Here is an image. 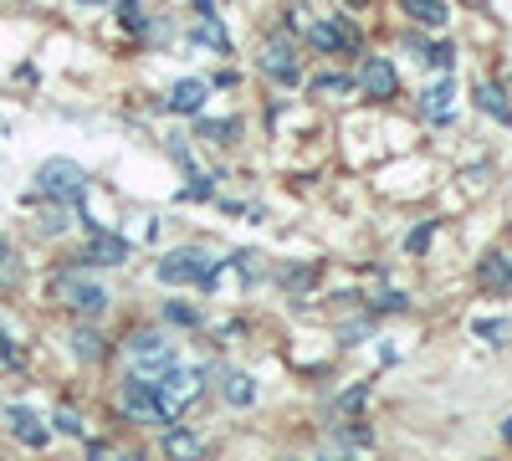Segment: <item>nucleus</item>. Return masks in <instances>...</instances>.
<instances>
[{"instance_id": "obj_1", "label": "nucleus", "mask_w": 512, "mask_h": 461, "mask_svg": "<svg viewBox=\"0 0 512 461\" xmlns=\"http://www.w3.org/2000/svg\"><path fill=\"white\" fill-rule=\"evenodd\" d=\"M36 190L52 205H82L88 200V170H82L77 159H47L36 170Z\"/></svg>"}, {"instance_id": "obj_2", "label": "nucleus", "mask_w": 512, "mask_h": 461, "mask_svg": "<svg viewBox=\"0 0 512 461\" xmlns=\"http://www.w3.org/2000/svg\"><path fill=\"white\" fill-rule=\"evenodd\" d=\"M216 257H210L205 246H180V251H169V257L159 262V282L169 287H185V282H216Z\"/></svg>"}, {"instance_id": "obj_3", "label": "nucleus", "mask_w": 512, "mask_h": 461, "mask_svg": "<svg viewBox=\"0 0 512 461\" xmlns=\"http://www.w3.org/2000/svg\"><path fill=\"white\" fill-rule=\"evenodd\" d=\"M123 415H134V421H149V426H175V415H169L164 405H159V395H154V380L149 374H134V380L123 385Z\"/></svg>"}, {"instance_id": "obj_4", "label": "nucleus", "mask_w": 512, "mask_h": 461, "mask_svg": "<svg viewBox=\"0 0 512 461\" xmlns=\"http://www.w3.org/2000/svg\"><path fill=\"white\" fill-rule=\"evenodd\" d=\"M200 385H205L200 369H164L159 380H154V395H159V405H164L169 415H180V410L200 395Z\"/></svg>"}, {"instance_id": "obj_5", "label": "nucleus", "mask_w": 512, "mask_h": 461, "mask_svg": "<svg viewBox=\"0 0 512 461\" xmlns=\"http://www.w3.org/2000/svg\"><path fill=\"white\" fill-rule=\"evenodd\" d=\"M128 354H134V369H139V374L175 369V344L159 339V333H134V339H128Z\"/></svg>"}, {"instance_id": "obj_6", "label": "nucleus", "mask_w": 512, "mask_h": 461, "mask_svg": "<svg viewBox=\"0 0 512 461\" xmlns=\"http://www.w3.org/2000/svg\"><path fill=\"white\" fill-rule=\"evenodd\" d=\"M57 298H62L72 313H82V318H98V313L108 308V292H103L98 282H82V277H57Z\"/></svg>"}, {"instance_id": "obj_7", "label": "nucleus", "mask_w": 512, "mask_h": 461, "mask_svg": "<svg viewBox=\"0 0 512 461\" xmlns=\"http://www.w3.org/2000/svg\"><path fill=\"white\" fill-rule=\"evenodd\" d=\"M359 88L374 98V103H390L395 88H400V77L390 67V57H364V72H359Z\"/></svg>"}, {"instance_id": "obj_8", "label": "nucleus", "mask_w": 512, "mask_h": 461, "mask_svg": "<svg viewBox=\"0 0 512 461\" xmlns=\"http://www.w3.org/2000/svg\"><path fill=\"white\" fill-rule=\"evenodd\" d=\"M77 262H93V267H123V262H128V241H123V236H108V231H93Z\"/></svg>"}, {"instance_id": "obj_9", "label": "nucleus", "mask_w": 512, "mask_h": 461, "mask_svg": "<svg viewBox=\"0 0 512 461\" xmlns=\"http://www.w3.org/2000/svg\"><path fill=\"white\" fill-rule=\"evenodd\" d=\"M6 426H11V436H16L21 446H36V451L52 441V431L41 426V415H36V410H26V405H11V410H6Z\"/></svg>"}, {"instance_id": "obj_10", "label": "nucleus", "mask_w": 512, "mask_h": 461, "mask_svg": "<svg viewBox=\"0 0 512 461\" xmlns=\"http://www.w3.org/2000/svg\"><path fill=\"white\" fill-rule=\"evenodd\" d=\"M308 41H313L318 52H349V47H359V36H354L344 21H333V16H328V21H313V26H308Z\"/></svg>"}, {"instance_id": "obj_11", "label": "nucleus", "mask_w": 512, "mask_h": 461, "mask_svg": "<svg viewBox=\"0 0 512 461\" xmlns=\"http://www.w3.org/2000/svg\"><path fill=\"white\" fill-rule=\"evenodd\" d=\"M262 72H267L272 82H297V52H292V41H282V36H272V41H267V52H262Z\"/></svg>"}, {"instance_id": "obj_12", "label": "nucleus", "mask_w": 512, "mask_h": 461, "mask_svg": "<svg viewBox=\"0 0 512 461\" xmlns=\"http://www.w3.org/2000/svg\"><path fill=\"white\" fill-rule=\"evenodd\" d=\"M420 113L431 118V123H451V118H456V88H451V77H441V82H431V88H425Z\"/></svg>"}, {"instance_id": "obj_13", "label": "nucleus", "mask_w": 512, "mask_h": 461, "mask_svg": "<svg viewBox=\"0 0 512 461\" xmlns=\"http://www.w3.org/2000/svg\"><path fill=\"white\" fill-rule=\"evenodd\" d=\"M210 98V82L205 77H180L175 88H169V113H200Z\"/></svg>"}, {"instance_id": "obj_14", "label": "nucleus", "mask_w": 512, "mask_h": 461, "mask_svg": "<svg viewBox=\"0 0 512 461\" xmlns=\"http://www.w3.org/2000/svg\"><path fill=\"white\" fill-rule=\"evenodd\" d=\"M164 456L169 461H200L205 456V441L185 426H164Z\"/></svg>"}, {"instance_id": "obj_15", "label": "nucleus", "mask_w": 512, "mask_h": 461, "mask_svg": "<svg viewBox=\"0 0 512 461\" xmlns=\"http://www.w3.org/2000/svg\"><path fill=\"white\" fill-rule=\"evenodd\" d=\"M477 282L487 292H512V262L502 257V251H487V257L477 262Z\"/></svg>"}, {"instance_id": "obj_16", "label": "nucleus", "mask_w": 512, "mask_h": 461, "mask_svg": "<svg viewBox=\"0 0 512 461\" xmlns=\"http://www.w3.org/2000/svg\"><path fill=\"white\" fill-rule=\"evenodd\" d=\"M400 11H405L410 21H420V26H446V21H451L446 0H400Z\"/></svg>"}, {"instance_id": "obj_17", "label": "nucleus", "mask_w": 512, "mask_h": 461, "mask_svg": "<svg viewBox=\"0 0 512 461\" xmlns=\"http://www.w3.org/2000/svg\"><path fill=\"white\" fill-rule=\"evenodd\" d=\"M72 354L82 359V364H98L108 349H103V333L98 328H72Z\"/></svg>"}, {"instance_id": "obj_18", "label": "nucleus", "mask_w": 512, "mask_h": 461, "mask_svg": "<svg viewBox=\"0 0 512 461\" xmlns=\"http://www.w3.org/2000/svg\"><path fill=\"white\" fill-rule=\"evenodd\" d=\"M477 108H482V113H492L497 123H512V108H507V98H502L497 82H477Z\"/></svg>"}, {"instance_id": "obj_19", "label": "nucleus", "mask_w": 512, "mask_h": 461, "mask_svg": "<svg viewBox=\"0 0 512 461\" xmlns=\"http://www.w3.org/2000/svg\"><path fill=\"white\" fill-rule=\"evenodd\" d=\"M221 395H226V405H251L256 400V380H251V374H226V385H221Z\"/></svg>"}, {"instance_id": "obj_20", "label": "nucleus", "mask_w": 512, "mask_h": 461, "mask_svg": "<svg viewBox=\"0 0 512 461\" xmlns=\"http://www.w3.org/2000/svg\"><path fill=\"white\" fill-rule=\"evenodd\" d=\"M236 134H241L236 118H200V139L210 144H236Z\"/></svg>"}, {"instance_id": "obj_21", "label": "nucleus", "mask_w": 512, "mask_h": 461, "mask_svg": "<svg viewBox=\"0 0 512 461\" xmlns=\"http://www.w3.org/2000/svg\"><path fill=\"white\" fill-rule=\"evenodd\" d=\"M472 333L482 344H512V318H477Z\"/></svg>"}, {"instance_id": "obj_22", "label": "nucleus", "mask_w": 512, "mask_h": 461, "mask_svg": "<svg viewBox=\"0 0 512 461\" xmlns=\"http://www.w3.org/2000/svg\"><path fill=\"white\" fill-rule=\"evenodd\" d=\"M313 93H318V98H349L354 82H349L344 72H323V77H313Z\"/></svg>"}, {"instance_id": "obj_23", "label": "nucleus", "mask_w": 512, "mask_h": 461, "mask_svg": "<svg viewBox=\"0 0 512 461\" xmlns=\"http://www.w3.org/2000/svg\"><path fill=\"white\" fill-rule=\"evenodd\" d=\"M364 405H369V385H349L344 395L333 400V410H338V415H354V410H364Z\"/></svg>"}, {"instance_id": "obj_24", "label": "nucleus", "mask_w": 512, "mask_h": 461, "mask_svg": "<svg viewBox=\"0 0 512 461\" xmlns=\"http://www.w3.org/2000/svg\"><path fill=\"white\" fill-rule=\"evenodd\" d=\"M313 277H318V267H282L277 272L282 287H313Z\"/></svg>"}, {"instance_id": "obj_25", "label": "nucleus", "mask_w": 512, "mask_h": 461, "mask_svg": "<svg viewBox=\"0 0 512 461\" xmlns=\"http://www.w3.org/2000/svg\"><path fill=\"white\" fill-rule=\"evenodd\" d=\"M164 318L175 323V328H200V313L185 308V303H164Z\"/></svg>"}, {"instance_id": "obj_26", "label": "nucleus", "mask_w": 512, "mask_h": 461, "mask_svg": "<svg viewBox=\"0 0 512 461\" xmlns=\"http://www.w3.org/2000/svg\"><path fill=\"white\" fill-rule=\"evenodd\" d=\"M52 426H57L62 436H82V415H77L72 405H62V410L52 415Z\"/></svg>"}, {"instance_id": "obj_27", "label": "nucleus", "mask_w": 512, "mask_h": 461, "mask_svg": "<svg viewBox=\"0 0 512 461\" xmlns=\"http://www.w3.org/2000/svg\"><path fill=\"white\" fill-rule=\"evenodd\" d=\"M195 36H200V41H210V47H216V52H226V47H231V41H226V31H221L216 21H210V16L200 21V31H195Z\"/></svg>"}, {"instance_id": "obj_28", "label": "nucleus", "mask_w": 512, "mask_h": 461, "mask_svg": "<svg viewBox=\"0 0 512 461\" xmlns=\"http://www.w3.org/2000/svg\"><path fill=\"white\" fill-rule=\"evenodd\" d=\"M118 26L123 31H144V11L134 6V0H123V6H118Z\"/></svg>"}, {"instance_id": "obj_29", "label": "nucleus", "mask_w": 512, "mask_h": 461, "mask_svg": "<svg viewBox=\"0 0 512 461\" xmlns=\"http://www.w3.org/2000/svg\"><path fill=\"white\" fill-rule=\"evenodd\" d=\"M431 231H436V221H425V226H415V231L405 236V251H425V246H431Z\"/></svg>"}, {"instance_id": "obj_30", "label": "nucleus", "mask_w": 512, "mask_h": 461, "mask_svg": "<svg viewBox=\"0 0 512 461\" xmlns=\"http://www.w3.org/2000/svg\"><path fill=\"white\" fill-rule=\"evenodd\" d=\"M62 226H67V221H62V205H57V211H47V216L36 221V231H41V236H57Z\"/></svg>"}, {"instance_id": "obj_31", "label": "nucleus", "mask_w": 512, "mask_h": 461, "mask_svg": "<svg viewBox=\"0 0 512 461\" xmlns=\"http://www.w3.org/2000/svg\"><path fill=\"white\" fill-rule=\"evenodd\" d=\"M456 62V52L446 47V41H441V47H431V67H451Z\"/></svg>"}, {"instance_id": "obj_32", "label": "nucleus", "mask_w": 512, "mask_h": 461, "mask_svg": "<svg viewBox=\"0 0 512 461\" xmlns=\"http://www.w3.org/2000/svg\"><path fill=\"white\" fill-rule=\"evenodd\" d=\"M374 308H379V313H400V308H405V298H400V292H390V298H379Z\"/></svg>"}, {"instance_id": "obj_33", "label": "nucleus", "mask_w": 512, "mask_h": 461, "mask_svg": "<svg viewBox=\"0 0 512 461\" xmlns=\"http://www.w3.org/2000/svg\"><path fill=\"white\" fill-rule=\"evenodd\" d=\"M0 359H11V364H16V344L6 339V328H0Z\"/></svg>"}, {"instance_id": "obj_34", "label": "nucleus", "mask_w": 512, "mask_h": 461, "mask_svg": "<svg viewBox=\"0 0 512 461\" xmlns=\"http://www.w3.org/2000/svg\"><path fill=\"white\" fill-rule=\"evenodd\" d=\"M6 272H11V246L0 241V282H6Z\"/></svg>"}, {"instance_id": "obj_35", "label": "nucleus", "mask_w": 512, "mask_h": 461, "mask_svg": "<svg viewBox=\"0 0 512 461\" xmlns=\"http://www.w3.org/2000/svg\"><path fill=\"white\" fill-rule=\"evenodd\" d=\"M113 461H139V451H118Z\"/></svg>"}, {"instance_id": "obj_36", "label": "nucleus", "mask_w": 512, "mask_h": 461, "mask_svg": "<svg viewBox=\"0 0 512 461\" xmlns=\"http://www.w3.org/2000/svg\"><path fill=\"white\" fill-rule=\"evenodd\" d=\"M502 436H507V446H512V415H507V421H502Z\"/></svg>"}, {"instance_id": "obj_37", "label": "nucleus", "mask_w": 512, "mask_h": 461, "mask_svg": "<svg viewBox=\"0 0 512 461\" xmlns=\"http://www.w3.org/2000/svg\"><path fill=\"white\" fill-rule=\"evenodd\" d=\"M323 461H349V456H344V451H333V456H328V451H323Z\"/></svg>"}, {"instance_id": "obj_38", "label": "nucleus", "mask_w": 512, "mask_h": 461, "mask_svg": "<svg viewBox=\"0 0 512 461\" xmlns=\"http://www.w3.org/2000/svg\"><path fill=\"white\" fill-rule=\"evenodd\" d=\"M77 6H108V0H77Z\"/></svg>"}, {"instance_id": "obj_39", "label": "nucleus", "mask_w": 512, "mask_h": 461, "mask_svg": "<svg viewBox=\"0 0 512 461\" xmlns=\"http://www.w3.org/2000/svg\"><path fill=\"white\" fill-rule=\"evenodd\" d=\"M195 6H200V11H205V16H210V0H195Z\"/></svg>"}, {"instance_id": "obj_40", "label": "nucleus", "mask_w": 512, "mask_h": 461, "mask_svg": "<svg viewBox=\"0 0 512 461\" xmlns=\"http://www.w3.org/2000/svg\"><path fill=\"white\" fill-rule=\"evenodd\" d=\"M349 6H369V0H349Z\"/></svg>"}]
</instances>
